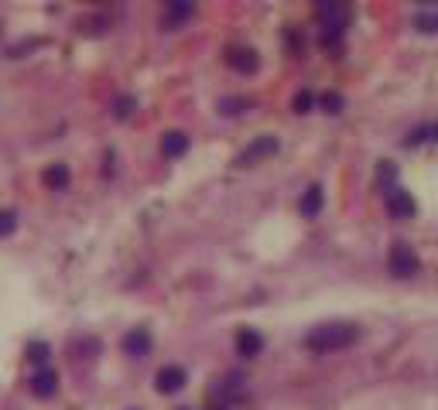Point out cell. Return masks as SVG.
<instances>
[{
  "label": "cell",
  "mask_w": 438,
  "mask_h": 410,
  "mask_svg": "<svg viewBox=\"0 0 438 410\" xmlns=\"http://www.w3.org/2000/svg\"><path fill=\"white\" fill-rule=\"evenodd\" d=\"M359 338V328L353 322H325V325L312 328L305 335V349L312 352H339V349H350L353 342Z\"/></svg>",
  "instance_id": "1"
},
{
  "label": "cell",
  "mask_w": 438,
  "mask_h": 410,
  "mask_svg": "<svg viewBox=\"0 0 438 410\" xmlns=\"http://www.w3.org/2000/svg\"><path fill=\"white\" fill-rule=\"evenodd\" d=\"M315 14H319V21H322V44H336V41L343 38L346 24H350V10L343 3L329 0V3L315 7Z\"/></svg>",
  "instance_id": "2"
},
{
  "label": "cell",
  "mask_w": 438,
  "mask_h": 410,
  "mask_svg": "<svg viewBox=\"0 0 438 410\" xmlns=\"http://www.w3.org/2000/svg\"><path fill=\"white\" fill-rule=\"evenodd\" d=\"M278 147L281 144H278L274 133H260V137H253L237 158H233V164H237V167H250V164H257V161H264V158H271V154H278Z\"/></svg>",
  "instance_id": "3"
},
{
  "label": "cell",
  "mask_w": 438,
  "mask_h": 410,
  "mask_svg": "<svg viewBox=\"0 0 438 410\" xmlns=\"http://www.w3.org/2000/svg\"><path fill=\"white\" fill-rule=\"evenodd\" d=\"M387 267H391V274L394 277H414L418 270H421V256L411 249V243H394L391 246V256H387Z\"/></svg>",
  "instance_id": "4"
},
{
  "label": "cell",
  "mask_w": 438,
  "mask_h": 410,
  "mask_svg": "<svg viewBox=\"0 0 438 410\" xmlns=\"http://www.w3.org/2000/svg\"><path fill=\"white\" fill-rule=\"evenodd\" d=\"M151 331L148 328H130L127 335H123V342H120V349L127 352V356H134V359H144L148 352H151Z\"/></svg>",
  "instance_id": "5"
},
{
  "label": "cell",
  "mask_w": 438,
  "mask_h": 410,
  "mask_svg": "<svg viewBox=\"0 0 438 410\" xmlns=\"http://www.w3.org/2000/svg\"><path fill=\"white\" fill-rule=\"evenodd\" d=\"M387 208H391L394 219H411V215L418 212V202L411 199V192H404V188H398V185H391V188H387Z\"/></svg>",
  "instance_id": "6"
},
{
  "label": "cell",
  "mask_w": 438,
  "mask_h": 410,
  "mask_svg": "<svg viewBox=\"0 0 438 410\" xmlns=\"http://www.w3.org/2000/svg\"><path fill=\"white\" fill-rule=\"evenodd\" d=\"M185 383H189V372H185L182 366H161L158 376H155L158 393H178Z\"/></svg>",
  "instance_id": "7"
},
{
  "label": "cell",
  "mask_w": 438,
  "mask_h": 410,
  "mask_svg": "<svg viewBox=\"0 0 438 410\" xmlns=\"http://www.w3.org/2000/svg\"><path fill=\"white\" fill-rule=\"evenodd\" d=\"M31 393L41 397V400L55 397V393H58V372L48 369V366H38L35 369V376H31Z\"/></svg>",
  "instance_id": "8"
},
{
  "label": "cell",
  "mask_w": 438,
  "mask_h": 410,
  "mask_svg": "<svg viewBox=\"0 0 438 410\" xmlns=\"http://www.w3.org/2000/svg\"><path fill=\"white\" fill-rule=\"evenodd\" d=\"M192 14H196V3H189V0H175V3L164 7L161 21H164V28H178V24H185Z\"/></svg>",
  "instance_id": "9"
},
{
  "label": "cell",
  "mask_w": 438,
  "mask_h": 410,
  "mask_svg": "<svg viewBox=\"0 0 438 410\" xmlns=\"http://www.w3.org/2000/svg\"><path fill=\"white\" fill-rule=\"evenodd\" d=\"M264 349V335L257 328H240L237 331V352L240 356H260Z\"/></svg>",
  "instance_id": "10"
},
{
  "label": "cell",
  "mask_w": 438,
  "mask_h": 410,
  "mask_svg": "<svg viewBox=\"0 0 438 410\" xmlns=\"http://www.w3.org/2000/svg\"><path fill=\"white\" fill-rule=\"evenodd\" d=\"M69 164H62V161H55V164H48L45 171H41V181H45V188H52V192H62L65 185H69Z\"/></svg>",
  "instance_id": "11"
},
{
  "label": "cell",
  "mask_w": 438,
  "mask_h": 410,
  "mask_svg": "<svg viewBox=\"0 0 438 410\" xmlns=\"http://www.w3.org/2000/svg\"><path fill=\"white\" fill-rule=\"evenodd\" d=\"M226 62H230V69H237V72H257V65H260V58H257L253 48H230Z\"/></svg>",
  "instance_id": "12"
},
{
  "label": "cell",
  "mask_w": 438,
  "mask_h": 410,
  "mask_svg": "<svg viewBox=\"0 0 438 410\" xmlns=\"http://www.w3.org/2000/svg\"><path fill=\"white\" fill-rule=\"evenodd\" d=\"M161 151H164V158H182L189 151V133L185 130H168L161 137Z\"/></svg>",
  "instance_id": "13"
},
{
  "label": "cell",
  "mask_w": 438,
  "mask_h": 410,
  "mask_svg": "<svg viewBox=\"0 0 438 410\" xmlns=\"http://www.w3.org/2000/svg\"><path fill=\"white\" fill-rule=\"evenodd\" d=\"M322 202H325V192H322V185H308L305 192H302V202H298V208H302V215H319L322 212Z\"/></svg>",
  "instance_id": "14"
},
{
  "label": "cell",
  "mask_w": 438,
  "mask_h": 410,
  "mask_svg": "<svg viewBox=\"0 0 438 410\" xmlns=\"http://www.w3.org/2000/svg\"><path fill=\"white\" fill-rule=\"evenodd\" d=\"M435 137V123H421L418 130H411L407 137H404V147H418V144H428Z\"/></svg>",
  "instance_id": "15"
},
{
  "label": "cell",
  "mask_w": 438,
  "mask_h": 410,
  "mask_svg": "<svg viewBox=\"0 0 438 410\" xmlns=\"http://www.w3.org/2000/svg\"><path fill=\"white\" fill-rule=\"evenodd\" d=\"M134 110H137V99H134V96H117V103H114V113H117V120H127Z\"/></svg>",
  "instance_id": "16"
},
{
  "label": "cell",
  "mask_w": 438,
  "mask_h": 410,
  "mask_svg": "<svg viewBox=\"0 0 438 410\" xmlns=\"http://www.w3.org/2000/svg\"><path fill=\"white\" fill-rule=\"evenodd\" d=\"M312 103H315V96H312V89H302L295 99H291V106H295V113H312Z\"/></svg>",
  "instance_id": "17"
},
{
  "label": "cell",
  "mask_w": 438,
  "mask_h": 410,
  "mask_svg": "<svg viewBox=\"0 0 438 410\" xmlns=\"http://www.w3.org/2000/svg\"><path fill=\"white\" fill-rule=\"evenodd\" d=\"M414 24H418L425 35H432V31L438 28V10H421V14L414 17Z\"/></svg>",
  "instance_id": "18"
},
{
  "label": "cell",
  "mask_w": 438,
  "mask_h": 410,
  "mask_svg": "<svg viewBox=\"0 0 438 410\" xmlns=\"http://www.w3.org/2000/svg\"><path fill=\"white\" fill-rule=\"evenodd\" d=\"M247 106H250V103H247L243 96H230V99H223V103H219V113H226V117H237L240 110H247Z\"/></svg>",
  "instance_id": "19"
},
{
  "label": "cell",
  "mask_w": 438,
  "mask_h": 410,
  "mask_svg": "<svg viewBox=\"0 0 438 410\" xmlns=\"http://www.w3.org/2000/svg\"><path fill=\"white\" fill-rule=\"evenodd\" d=\"M17 229V212L14 208H0V236H10Z\"/></svg>",
  "instance_id": "20"
},
{
  "label": "cell",
  "mask_w": 438,
  "mask_h": 410,
  "mask_svg": "<svg viewBox=\"0 0 438 410\" xmlns=\"http://www.w3.org/2000/svg\"><path fill=\"white\" fill-rule=\"evenodd\" d=\"M319 103L325 113H343V96H339V92H322Z\"/></svg>",
  "instance_id": "21"
},
{
  "label": "cell",
  "mask_w": 438,
  "mask_h": 410,
  "mask_svg": "<svg viewBox=\"0 0 438 410\" xmlns=\"http://www.w3.org/2000/svg\"><path fill=\"white\" fill-rule=\"evenodd\" d=\"M28 359L38 363V366H45V359H48V345H45V342H31V345H28Z\"/></svg>",
  "instance_id": "22"
},
{
  "label": "cell",
  "mask_w": 438,
  "mask_h": 410,
  "mask_svg": "<svg viewBox=\"0 0 438 410\" xmlns=\"http://www.w3.org/2000/svg\"><path fill=\"white\" fill-rule=\"evenodd\" d=\"M394 178H398V167L391 161H384L380 164V181H394Z\"/></svg>",
  "instance_id": "23"
},
{
  "label": "cell",
  "mask_w": 438,
  "mask_h": 410,
  "mask_svg": "<svg viewBox=\"0 0 438 410\" xmlns=\"http://www.w3.org/2000/svg\"><path fill=\"white\" fill-rule=\"evenodd\" d=\"M178 410H192V407H178Z\"/></svg>",
  "instance_id": "24"
},
{
  "label": "cell",
  "mask_w": 438,
  "mask_h": 410,
  "mask_svg": "<svg viewBox=\"0 0 438 410\" xmlns=\"http://www.w3.org/2000/svg\"><path fill=\"white\" fill-rule=\"evenodd\" d=\"M216 410H226V407H216Z\"/></svg>",
  "instance_id": "25"
}]
</instances>
